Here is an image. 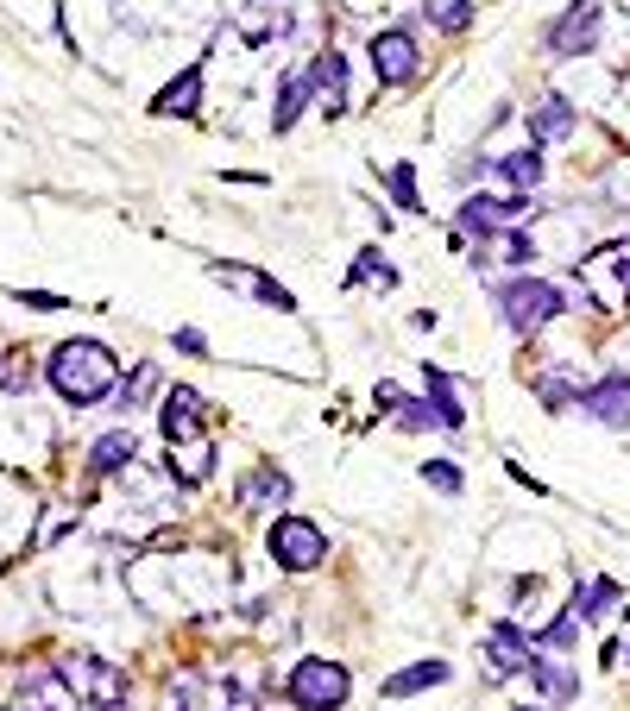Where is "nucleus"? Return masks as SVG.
<instances>
[{
    "label": "nucleus",
    "instance_id": "nucleus-1",
    "mask_svg": "<svg viewBox=\"0 0 630 711\" xmlns=\"http://www.w3.org/2000/svg\"><path fill=\"white\" fill-rule=\"evenodd\" d=\"M44 378H51V390H58L63 404L89 409V404H101V397L120 390V359L101 341H63L58 353H51Z\"/></svg>",
    "mask_w": 630,
    "mask_h": 711
},
{
    "label": "nucleus",
    "instance_id": "nucleus-2",
    "mask_svg": "<svg viewBox=\"0 0 630 711\" xmlns=\"http://www.w3.org/2000/svg\"><path fill=\"white\" fill-rule=\"evenodd\" d=\"M498 315H505V327H511L517 341H530V334H542L549 322H561L568 315V290L549 284V277H511V284H498Z\"/></svg>",
    "mask_w": 630,
    "mask_h": 711
},
{
    "label": "nucleus",
    "instance_id": "nucleus-3",
    "mask_svg": "<svg viewBox=\"0 0 630 711\" xmlns=\"http://www.w3.org/2000/svg\"><path fill=\"white\" fill-rule=\"evenodd\" d=\"M347 699H354V673H347V661L303 654V661L284 673V705H296V711H341Z\"/></svg>",
    "mask_w": 630,
    "mask_h": 711
},
{
    "label": "nucleus",
    "instance_id": "nucleus-4",
    "mask_svg": "<svg viewBox=\"0 0 630 711\" xmlns=\"http://www.w3.org/2000/svg\"><path fill=\"white\" fill-rule=\"evenodd\" d=\"M265 555L284 567V573H309L328 560V536H322V522L303 517V510H277V522L265 529Z\"/></svg>",
    "mask_w": 630,
    "mask_h": 711
},
{
    "label": "nucleus",
    "instance_id": "nucleus-5",
    "mask_svg": "<svg viewBox=\"0 0 630 711\" xmlns=\"http://www.w3.org/2000/svg\"><path fill=\"white\" fill-rule=\"evenodd\" d=\"M58 673L89 711H126V692L133 687H126V673H120L114 661H101V654H63Z\"/></svg>",
    "mask_w": 630,
    "mask_h": 711
},
{
    "label": "nucleus",
    "instance_id": "nucleus-6",
    "mask_svg": "<svg viewBox=\"0 0 630 711\" xmlns=\"http://www.w3.org/2000/svg\"><path fill=\"white\" fill-rule=\"evenodd\" d=\"M366 63H373V82H378V89H404V82H416V77H423L416 32H410V26H385V32H373Z\"/></svg>",
    "mask_w": 630,
    "mask_h": 711
},
{
    "label": "nucleus",
    "instance_id": "nucleus-7",
    "mask_svg": "<svg viewBox=\"0 0 630 711\" xmlns=\"http://www.w3.org/2000/svg\"><path fill=\"white\" fill-rule=\"evenodd\" d=\"M164 711H258V705L246 699L234 673H183L164 699Z\"/></svg>",
    "mask_w": 630,
    "mask_h": 711
},
{
    "label": "nucleus",
    "instance_id": "nucleus-8",
    "mask_svg": "<svg viewBox=\"0 0 630 711\" xmlns=\"http://www.w3.org/2000/svg\"><path fill=\"white\" fill-rule=\"evenodd\" d=\"M158 428H164L171 454H183V447H209V416H202V397L190 385L164 390V404H158Z\"/></svg>",
    "mask_w": 630,
    "mask_h": 711
},
{
    "label": "nucleus",
    "instance_id": "nucleus-9",
    "mask_svg": "<svg viewBox=\"0 0 630 711\" xmlns=\"http://www.w3.org/2000/svg\"><path fill=\"white\" fill-rule=\"evenodd\" d=\"M542 44H549V58H587L592 44H599V7L592 0L561 7V20L542 32Z\"/></svg>",
    "mask_w": 630,
    "mask_h": 711
},
{
    "label": "nucleus",
    "instance_id": "nucleus-10",
    "mask_svg": "<svg viewBox=\"0 0 630 711\" xmlns=\"http://www.w3.org/2000/svg\"><path fill=\"white\" fill-rule=\"evenodd\" d=\"M486 661H492V680H517V673H530L536 636H524L511 617H498V623H486Z\"/></svg>",
    "mask_w": 630,
    "mask_h": 711
},
{
    "label": "nucleus",
    "instance_id": "nucleus-11",
    "mask_svg": "<svg viewBox=\"0 0 630 711\" xmlns=\"http://www.w3.org/2000/svg\"><path fill=\"white\" fill-rule=\"evenodd\" d=\"M580 416H592L599 428H630V372H606L580 390Z\"/></svg>",
    "mask_w": 630,
    "mask_h": 711
},
{
    "label": "nucleus",
    "instance_id": "nucleus-12",
    "mask_svg": "<svg viewBox=\"0 0 630 711\" xmlns=\"http://www.w3.org/2000/svg\"><path fill=\"white\" fill-rule=\"evenodd\" d=\"M0 711H89V705L63 687L58 668H39V673H26L20 692H13V705H0Z\"/></svg>",
    "mask_w": 630,
    "mask_h": 711
},
{
    "label": "nucleus",
    "instance_id": "nucleus-13",
    "mask_svg": "<svg viewBox=\"0 0 630 711\" xmlns=\"http://www.w3.org/2000/svg\"><path fill=\"white\" fill-rule=\"evenodd\" d=\"M303 70H309V89H315V101H322V114H328V120L347 114V58H341L335 44H328V51H315Z\"/></svg>",
    "mask_w": 630,
    "mask_h": 711
},
{
    "label": "nucleus",
    "instance_id": "nucleus-14",
    "mask_svg": "<svg viewBox=\"0 0 630 711\" xmlns=\"http://www.w3.org/2000/svg\"><path fill=\"white\" fill-rule=\"evenodd\" d=\"M234 498H240V510H284V504H291V473L277 460H258L253 473L234 485Z\"/></svg>",
    "mask_w": 630,
    "mask_h": 711
},
{
    "label": "nucleus",
    "instance_id": "nucleus-15",
    "mask_svg": "<svg viewBox=\"0 0 630 711\" xmlns=\"http://www.w3.org/2000/svg\"><path fill=\"white\" fill-rule=\"evenodd\" d=\"M209 277L215 284H234V290H246L253 303H265V308H277V315H296V296L277 277H265V271H253V265H209Z\"/></svg>",
    "mask_w": 630,
    "mask_h": 711
},
{
    "label": "nucleus",
    "instance_id": "nucleus-16",
    "mask_svg": "<svg viewBox=\"0 0 630 711\" xmlns=\"http://www.w3.org/2000/svg\"><path fill=\"white\" fill-rule=\"evenodd\" d=\"M202 70H209V63L196 58L190 70H183V77L164 82V89L152 95V114H158V120H196V114H202Z\"/></svg>",
    "mask_w": 630,
    "mask_h": 711
},
{
    "label": "nucleus",
    "instance_id": "nucleus-17",
    "mask_svg": "<svg viewBox=\"0 0 630 711\" xmlns=\"http://www.w3.org/2000/svg\"><path fill=\"white\" fill-rule=\"evenodd\" d=\"M423 404H429L435 428H448V435H460V428H467V409H460V385H454L441 366H429V359H423Z\"/></svg>",
    "mask_w": 630,
    "mask_h": 711
},
{
    "label": "nucleus",
    "instance_id": "nucleus-18",
    "mask_svg": "<svg viewBox=\"0 0 630 711\" xmlns=\"http://www.w3.org/2000/svg\"><path fill=\"white\" fill-rule=\"evenodd\" d=\"M573 133H580V108L568 95H542L530 108V145H561Z\"/></svg>",
    "mask_w": 630,
    "mask_h": 711
},
{
    "label": "nucleus",
    "instance_id": "nucleus-19",
    "mask_svg": "<svg viewBox=\"0 0 630 711\" xmlns=\"http://www.w3.org/2000/svg\"><path fill=\"white\" fill-rule=\"evenodd\" d=\"M530 687L542 692V705H573V699H580V673H573L568 661L536 654V661H530Z\"/></svg>",
    "mask_w": 630,
    "mask_h": 711
},
{
    "label": "nucleus",
    "instance_id": "nucleus-20",
    "mask_svg": "<svg viewBox=\"0 0 630 711\" xmlns=\"http://www.w3.org/2000/svg\"><path fill=\"white\" fill-rule=\"evenodd\" d=\"M448 680H454V661H435V654H429V661H416V668H397L378 692H385V699H410V692L448 687Z\"/></svg>",
    "mask_w": 630,
    "mask_h": 711
},
{
    "label": "nucleus",
    "instance_id": "nucleus-21",
    "mask_svg": "<svg viewBox=\"0 0 630 711\" xmlns=\"http://www.w3.org/2000/svg\"><path fill=\"white\" fill-rule=\"evenodd\" d=\"M492 171L511 183V195H536V183H542V145H517V152H505V158H492Z\"/></svg>",
    "mask_w": 630,
    "mask_h": 711
},
{
    "label": "nucleus",
    "instance_id": "nucleus-22",
    "mask_svg": "<svg viewBox=\"0 0 630 711\" xmlns=\"http://www.w3.org/2000/svg\"><path fill=\"white\" fill-rule=\"evenodd\" d=\"M315 101L309 89V70H291V77L277 82V108H272V133H291L296 120H303V108Z\"/></svg>",
    "mask_w": 630,
    "mask_h": 711
},
{
    "label": "nucleus",
    "instance_id": "nucleus-23",
    "mask_svg": "<svg viewBox=\"0 0 630 711\" xmlns=\"http://www.w3.org/2000/svg\"><path fill=\"white\" fill-rule=\"evenodd\" d=\"M618 598H624V592H618V579H587V586H573L568 617H573V623H599V617H606Z\"/></svg>",
    "mask_w": 630,
    "mask_h": 711
},
{
    "label": "nucleus",
    "instance_id": "nucleus-24",
    "mask_svg": "<svg viewBox=\"0 0 630 711\" xmlns=\"http://www.w3.org/2000/svg\"><path fill=\"white\" fill-rule=\"evenodd\" d=\"M133 454H139V441H133V428H114V435H101L95 447H89V473H126L133 466Z\"/></svg>",
    "mask_w": 630,
    "mask_h": 711
},
{
    "label": "nucleus",
    "instance_id": "nucleus-25",
    "mask_svg": "<svg viewBox=\"0 0 630 711\" xmlns=\"http://www.w3.org/2000/svg\"><path fill=\"white\" fill-rule=\"evenodd\" d=\"M359 284L397 290V265H385V252H378V246H366V252L354 258V271H347V290H359Z\"/></svg>",
    "mask_w": 630,
    "mask_h": 711
},
{
    "label": "nucleus",
    "instance_id": "nucleus-26",
    "mask_svg": "<svg viewBox=\"0 0 630 711\" xmlns=\"http://www.w3.org/2000/svg\"><path fill=\"white\" fill-rule=\"evenodd\" d=\"M385 190H392V202L404 214H423V195H416V164H410V158H397L392 171H385Z\"/></svg>",
    "mask_w": 630,
    "mask_h": 711
},
{
    "label": "nucleus",
    "instance_id": "nucleus-27",
    "mask_svg": "<svg viewBox=\"0 0 630 711\" xmlns=\"http://www.w3.org/2000/svg\"><path fill=\"white\" fill-rule=\"evenodd\" d=\"M423 20L435 32H467L472 26V0H423Z\"/></svg>",
    "mask_w": 630,
    "mask_h": 711
},
{
    "label": "nucleus",
    "instance_id": "nucleus-28",
    "mask_svg": "<svg viewBox=\"0 0 630 711\" xmlns=\"http://www.w3.org/2000/svg\"><path fill=\"white\" fill-rule=\"evenodd\" d=\"M492 246H498V265H511V271H530V258H536V240L524 227H505Z\"/></svg>",
    "mask_w": 630,
    "mask_h": 711
},
{
    "label": "nucleus",
    "instance_id": "nucleus-29",
    "mask_svg": "<svg viewBox=\"0 0 630 711\" xmlns=\"http://www.w3.org/2000/svg\"><path fill=\"white\" fill-rule=\"evenodd\" d=\"M423 485H435V491H441V498H460V466L454 460H423Z\"/></svg>",
    "mask_w": 630,
    "mask_h": 711
},
{
    "label": "nucleus",
    "instance_id": "nucleus-30",
    "mask_svg": "<svg viewBox=\"0 0 630 711\" xmlns=\"http://www.w3.org/2000/svg\"><path fill=\"white\" fill-rule=\"evenodd\" d=\"M573 642H580V623H573L568 611H561V617H555V623H549V630L536 636V649H555V654H568Z\"/></svg>",
    "mask_w": 630,
    "mask_h": 711
},
{
    "label": "nucleus",
    "instance_id": "nucleus-31",
    "mask_svg": "<svg viewBox=\"0 0 630 711\" xmlns=\"http://www.w3.org/2000/svg\"><path fill=\"white\" fill-rule=\"evenodd\" d=\"M536 397L555 409V416H568V409H580V390L561 385V378H536Z\"/></svg>",
    "mask_w": 630,
    "mask_h": 711
},
{
    "label": "nucleus",
    "instance_id": "nucleus-32",
    "mask_svg": "<svg viewBox=\"0 0 630 711\" xmlns=\"http://www.w3.org/2000/svg\"><path fill=\"white\" fill-rule=\"evenodd\" d=\"M152 390H158V366H139L133 378H126V390H120V404H126V409H139L145 397H152Z\"/></svg>",
    "mask_w": 630,
    "mask_h": 711
},
{
    "label": "nucleus",
    "instance_id": "nucleus-33",
    "mask_svg": "<svg viewBox=\"0 0 630 711\" xmlns=\"http://www.w3.org/2000/svg\"><path fill=\"white\" fill-rule=\"evenodd\" d=\"M171 341H177V353H190V359H209V334H202V327H177Z\"/></svg>",
    "mask_w": 630,
    "mask_h": 711
},
{
    "label": "nucleus",
    "instance_id": "nucleus-34",
    "mask_svg": "<svg viewBox=\"0 0 630 711\" xmlns=\"http://www.w3.org/2000/svg\"><path fill=\"white\" fill-rule=\"evenodd\" d=\"M20 308H39V315H58V308H70L63 296H51V290H20Z\"/></svg>",
    "mask_w": 630,
    "mask_h": 711
},
{
    "label": "nucleus",
    "instance_id": "nucleus-35",
    "mask_svg": "<svg viewBox=\"0 0 630 711\" xmlns=\"http://www.w3.org/2000/svg\"><path fill=\"white\" fill-rule=\"evenodd\" d=\"M618 13H624V20H630V0H618Z\"/></svg>",
    "mask_w": 630,
    "mask_h": 711
},
{
    "label": "nucleus",
    "instance_id": "nucleus-36",
    "mask_svg": "<svg viewBox=\"0 0 630 711\" xmlns=\"http://www.w3.org/2000/svg\"><path fill=\"white\" fill-rule=\"evenodd\" d=\"M511 711H536V705H511Z\"/></svg>",
    "mask_w": 630,
    "mask_h": 711
}]
</instances>
